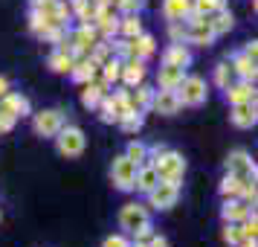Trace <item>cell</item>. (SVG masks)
<instances>
[{
    "mask_svg": "<svg viewBox=\"0 0 258 247\" xmlns=\"http://www.w3.org/2000/svg\"><path fill=\"white\" fill-rule=\"evenodd\" d=\"M148 163L154 166V172L160 175V180H171V183H180L186 177V157L174 149L163 145L160 152L148 154Z\"/></svg>",
    "mask_w": 258,
    "mask_h": 247,
    "instance_id": "6da1fadb",
    "label": "cell"
},
{
    "mask_svg": "<svg viewBox=\"0 0 258 247\" xmlns=\"http://www.w3.org/2000/svg\"><path fill=\"white\" fill-rule=\"evenodd\" d=\"M52 140H55V152H58L61 157H67V160L82 157L84 149H87V134H84V128L70 125V122H64L61 131L52 137Z\"/></svg>",
    "mask_w": 258,
    "mask_h": 247,
    "instance_id": "7a4b0ae2",
    "label": "cell"
},
{
    "mask_svg": "<svg viewBox=\"0 0 258 247\" xmlns=\"http://www.w3.org/2000/svg\"><path fill=\"white\" fill-rule=\"evenodd\" d=\"M177 99H180V105L183 108H200L206 105V99H209V84L203 76H188L180 82L177 87Z\"/></svg>",
    "mask_w": 258,
    "mask_h": 247,
    "instance_id": "3957f363",
    "label": "cell"
},
{
    "mask_svg": "<svg viewBox=\"0 0 258 247\" xmlns=\"http://www.w3.org/2000/svg\"><path fill=\"white\" fill-rule=\"evenodd\" d=\"M145 207H151L154 212H168L177 207V201H180V183H171V180H160L157 186L145 195Z\"/></svg>",
    "mask_w": 258,
    "mask_h": 247,
    "instance_id": "277c9868",
    "label": "cell"
},
{
    "mask_svg": "<svg viewBox=\"0 0 258 247\" xmlns=\"http://www.w3.org/2000/svg\"><path fill=\"white\" fill-rule=\"evenodd\" d=\"M64 122H67V117H64L61 108H44V111L32 114V131H35L38 137H44V140H52Z\"/></svg>",
    "mask_w": 258,
    "mask_h": 247,
    "instance_id": "5b68a950",
    "label": "cell"
},
{
    "mask_svg": "<svg viewBox=\"0 0 258 247\" xmlns=\"http://www.w3.org/2000/svg\"><path fill=\"white\" fill-rule=\"evenodd\" d=\"M218 41V35L212 32V26L206 18H198V15H188L186 18V44L188 47H200L206 50Z\"/></svg>",
    "mask_w": 258,
    "mask_h": 247,
    "instance_id": "8992f818",
    "label": "cell"
},
{
    "mask_svg": "<svg viewBox=\"0 0 258 247\" xmlns=\"http://www.w3.org/2000/svg\"><path fill=\"white\" fill-rule=\"evenodd\" d=\"M134 177H137V166L131 163L125 154H116L110 163V183L119 192H134Z\"/></svg>",
    "mask_w": 258,
    "mask_h": 247,
    "instance_id": "52a82bcc",
    "label": "cell"
},
{
    "mask_svg": "<svg viewBox=\"0 0 258 247\" xmlns=\"http://www.w3.org/2000/svg\"><path fill=\"white\" fill-rule=\"evenodd\" d=\"M116 221H119V230H122L125 235H131L137 227H140V224L151 221V212H148V207H145V204H140V201H131V204H125V207L119 210Z\"/></svg>",
    "mask_w": 258,
    "mask_h": 247,
    "instance_id": "ba28073f",
    "label": "cell"
},
{
    "mask_svg": "<svg viewBox=\"0 0 258 247\" xmlns=\"http://www.w3.org/2000/svg\"><path fill=\"white\" fill-rule=\"evenodd\" d=\"M223 169L238 177H252V180L258 177L255 160H252V154L246 152V149H232V152L226 154V160H223Z\"/></svg>",
    "mask_w": 258,
    "mask_h": 247,
    "instance_id": "9c48e42d",
    "label": "cell"
},
{
    "mask_svg": "<svg viewBox=\"0 0 258 247\" xmlns=\"http://www.w3.org/2000/svg\"><path fill=\"white\" fill-rule=\"evenodd\" d=\"M229 122H232V128H238V131L255 128V122H258V105H255V102L229 105Z\"/></svg>",
    "mask_w": 258,
    "mask_h": 247,
    "instance_id": "30bf717a",
    "label": "cell"
},
{
    "mask_svg": "<svg viewBox=\"0 0 258 247\" xmlns=\"http://www.w3.org/2000/svg\"><path fill=\"white\" fill-rule=\"evenodd\" d=\"M151 111L160 114V117H174V114H180L183 105H180V99H177V90H163V87H157V90H154V99H151Z\"/></svg>",
    "mask_w": 258,
    "mask_h": 247,
    "instance_id": "8fae6325",
    "label": "cell"
},
{
    "mask_svg": "<svg viewBox=\"0 0 258 247\" xmlns=\"http://www.w3.org/2000/svg\"><path fill=\"white\" fill-rule=\"evenodd\" d=\"M148 79V61L142 59H125L122 61V76H119V84L125 87H137Z\"/></svg>",
    "mask_w": 258,
    "mask_h": 247,
    "instance_id": "7c38bea8",
    "label": "cell"
},
{
    "mask_svg": "<svg viewBox=\"0 0 258 247\" xmlns=\"http://www.w3.org/2000/svg\"><path fill=\"white\" fill-rule=\"evenodd\" d=\"M223 99L229 102V105H241V102H255L258 93H255V82H241V79H235L223 87Z\"/></svg>",
    "mask_w": 258,
    "mask_h": 247,
    "instance_id": "4fadbf2b",
    "label": "cell"
},
{
    "mask_svg": "<svg viewBox=\"0 0 258 247\" xmlns=\"http://www.w3.org/2000/svg\"><path fill=\"white\" fill-rule=\"evenodd\" d=\"M255 207H249L246 201L241 198H223L221 204V221H229V224H241L246 215H252Z\"/></svg>",
    "mask_w": 258,
    "mask_h": 247,
    "instance_id": "5bb4252c",
    "label": "cell"
},
{
    "mask_svg": "<svg viewBox=\"0 0 258 247\" xmlns=\"http://www.w3.org/2000/svg\"><path fill=\"white\" fill-rule=\"evenodd\" d=\"M183 79H186V67L163 64V61H160V67H157V87H163V90H177Z\"/></svg>",
    "mask_w": 258,
    "mask_h": 247,
    "instance_id": "9a60e30c",
    "label": "cell"
},
{
    "mask_svg": "<svg viewBox=\"0 0 258 247\" xmlns=\"http://www.w3.org/2000/svg\"><path fill=\"white\" fill-rule=\"evenodd\" d=\"M229 67H232L235 79H241V82H255L258 79V64L249 56H244V53H235V56H229Z\"/></svg>",
    "mask_w": 258,
    "mask_h": 247,
    "instance_id": "2e32d148",
    "label": "cell"
},
{
    "mask_svg": "<svg viewBox=\"0 0 258 247\" xmlns=\"http://www.w3.org/2000/svg\"><path fill=\"white\" fill-rule=\"evenodd\" d=\"M67 76H70L76 84H87V82H93L96 76H99V64H96L90 56H82V59L73 61V67H70Z\"/></svg>",
    "mask_w": 258,
    "mask_h": 247,
    "instance_id": "e0dca14e",
    "label": "cell"
},
{
    "mask_svg": "<svg viewBox=\"0 0 258 247\" xmlns=\"http://www.w3.org/2000/svg\"><path fill=\"white\" fill-rule=\"evenodd\" d=\"M0 108H6V111L18 119L32 117V102H29L24 93H15V90H9L6 96H0Z\"/></svg>",
    "mask_w": 258,
    "mask_h": 247,
    "instance_id": "ac0fdd59",
    "label": "cell"
},
{
    "mask_svg": "<svg viewBox=\"0 0 258 247\" xmlns=\"http://www.w3.org/2000/svg\"><path fill=\"white\" fill-rule=\"evenodd\" d=\"M157 56V38L151 35V32H145L142 29L137 38H131V59H142L148 61Z\"/></svg>",
    "mask_w": 258,
    "mask_h": 247,
    "instance_id": "d6986e66",
    "label": "cell"
},
{
    "mask_svg": "<svg viewBox=\"0 0 258 247\" xmlns=\"http://www.w3.org/2000/svg\"><path fill=\"white\" fill-rule=\"evenodd\" d=\"M160 61L163 64H177V67H191V61H195V56H191V47L188 44H168V47L163 50V56H160Z\"/></svg>",
    "mask_w": 258,
    "mask_h": 247,
    "instance_id": "ffe728a7",
    "label": "cell"
},
{
    "mask_svg": "<svg viewBox=\"0 0 258 247\" xmlns=\"http://www.w3.org/2000/svg\"><path fill=\"white\" fill-rule=\"evenodd\" d=\"M105 93H110V87H107L102 79H93V82L82 84V105L87 108V111H96Z\"/></svg>",
    "mask_w": 258,
    "mask_h": 247,
    "instance_id": "44dd1931",
    "label": "cell"
},
{
    "mask_svg": "<svg viewBox=\"0 0 258 247\" xmlns=\"http://www.w3.org/2000/svg\"><path fill=\"white\" fill-rule=\"evenodd\" d=\"M160 183V175L154 172L151 163L145 166H137V177H134V192H140V195H148L154 186Z\"/></svg>",
    "mask_w": 258,
    "mask_h": 247,
    "instance_id": "7402d4cb",
    "label": "cell"
},
{
    "mask_svg": "<svg viewBox=\"0 0 258 247\" xmlns=\"http://www.w3.org/2000/svg\"><path fill=\"white\" fill-rule=\"evenodd\" d=\"M209 21V26H212V32L221 38V35H226V32H232V26H235V15L229 12V6H223V9H215V12L206 18Z\"/></svg>",
    "mask_w": 258,
    "mask_h": 247,
    "instance_id": "603a6c76",
    "label": "cell"
},
{
    "mask_svg": "<svg viewBox=\"0 0 258 247\" xmlns=\"http://www.w3.org/2000/svg\"><path fill=\"white\" fill-rule=\"evenodd\" d=\"M160 12H163V18L168 24L171 21H186L188 15H191V0H163Z\"/></svg>",
    "mask_w": 258,
    "mask_h": 247,
    "instance_id": "cb8c5ba5",
    "label": "cell"
},
{
    "mask_svg": "<svg viewBox=\"0 0 258 247\" xmlns=\"http://www.w3.org/2000/svg\"><path fill=\"white\" fill-rule=\"evenodd\" d=\"M73 61H76V59H73L64 47H55L47 56V67L52 73H58V76H67V73H70V67H73Z\"/></svg>",
    "mask_w": 258,
    "mask_h": 247,
    "instance_id": "d4e9b609",
    "label": "cell"
},
{
    "mask_svg": "<svg viewBox=\"0 0 258 247\" xmlns=\"http://www.w3.org/2000/svg\"><path fill=\"white\" fill-rule=\"evenodd\" d=\"M154 90L157 87H151V84H137V87H131V105L137 108V111H142V114H148L151 111V99H154Z\"/></svg>",
    "mask_w": 258,
    "mask_h": 247,
    "instance_id": "484cf974",
    "label": "cell"
},
{
    "mask_svg": "<svg viewBox=\"0 0 258 247\" xmlns=\"http://www.w3.org/2000/svg\"><path fill=\"white\" fill-rule=\"evenodd\" d=\"M119 76H122V59L110 56V59L99 67V76H96V79H102L107 87H113V84H119Z\"/></svg>",
    "mask_w": 258,
    "mask_h": 247,
    "instance_id": "4316f807",
    "label": "cell"
},
{
    "mask_svg": "<svg viewBox=\"0 0 258 247\" xmlns=\"http://www.w3.org/2000/svg\"><path fill=\"white\" fill-rule=\"evenodd\" d=\"M244 180L246 177H238V175H226L221 177V183H218V192H221V198H238L241 195V189H244Z\"/></svg>",
    "mask_w": 258,
    "mask_h": 247,
    "instance_id": "83f0119b",
    "label": "cell"
},
{
    "mask_svg": "<svg viewBox=\"0 0 258 247\" xmlns=\"http://www.w3.org/2000/svg\"><path fill=\"white\" fill-rule=\"evenodd\" d=\"M142 32L140 15H119V38H137Z\"/></svg>",
    "mask_w": 258,
    "mask_h": 247,
    "instance_id": "f1b7e54d",
    "label": "cell"
},
{
    "mask_svg": "<svg viewBox=\"0 0 258 247\" xmlns=\"http://www.w3.org/2000/svg\"><path fill=\"white\" fill-rule=\"evenodd\" d=\"M125 157H128L134 166H145V163H148V142L131 140L128 145H125Z\"/></svg>",
    "mask_w": 258,
    "mask_h": 247,
    "instance_id": "f546056e",
    "label": "cell"
},
{
    "mask_svg": "<svg viewBox=\"0 0 258 247\" xmlns=\"http://www.w3.org/2000/svg\"><path fill=\"white\" fill-rule=\"evenodd\" d=\"M229 82H235V73H232V67H229V61L215 64V70H212V84H215L218 90H223Z\"/></svg>",
    "mask_w": 258,
    "mask_h": 247,
    "instance_id": "4dcf8cb0",
    "label": "cell"
},
{
    "mask_svg": "<svg viewBox=\"0 0 258 247\" xmlns=\"http://www.w3.org/2000/svg\"><path fill=\"white\" fill-rule=\"evenodd\" d=\"M223 6H226V0H191V15L209 18L215 9H223Z\"/></svg>",
    "mask_w": 258,
    "mask_h": 247,
    "instance_id": "1f68e13d",
    "label": "cell"
},
{
    "mask_svg": "<svg viewBox=\"0 0 258 247\" xmlns=\"http://www.w3.org/2000/svg\"><path fill=\"white\" fill-rule=\"evenodd\" d=\"M64 38H67V26L64 24H49L47 29L38 35V41H44V44H55V47H58Z\"/></svg>",
    "mask_w": 258,
    "mask_h": 247,
    "instance_id": "d6a6232c",
    "label": "cell"
},
{
    "mask_svg": "<svg viewBox=\"0 0 258 247\" xmlns=\"http://www.w3.org/2000/svg\"><path fill=\"white\" fill-rule=\"evenodd\" d=\"M221 238H223V244L238 247L241 241H244V233H241V224H229V221H223V227H221Z\"/></svg>",
    "mask_w": 258,
    "mask_h": 247,
    "instance_id": "836d02e7",
    "label": "cell"
},
{
    "mask_svg": "<svg viewBox=\"0 0 258 247\" xmlns=\"http://www.w3.org/2000/svg\"><path fill=\"white\" fill-rule=\"evenodd\" d=\"M99 119L105 122V125H116V108H113V99H110V93L102 96V102H99Z\"/></svg>",
    "mask_w": 258,
    "mask_h": 247,
    "instance_id": "e575fe53",
    "label": "cell"
},
{
    "mask_svg": "<svg viewBox=\"0 0 258 247\" xmlns=\"http://www.w3.org/2000/svg\"><path fill=\"white\" fill-rule=\"evenodd\" d=\"M116 125H119V128H122V131H125V134H137V131H140L142 125H145V114H142V111H134L131 117L119 119Z\"/></svg>",
    "mask_w": 258,
    "mask_h": 247,
    "instance_id": "d590c367",
    "label": "cell"
},
{
    "mask_svg": "<svg viewBox=\"0 0 258 247\" xmlns=\"http://www.w3.org/2000/svg\"><path fill=\"white\" fill-rule=\"evenodd\" d=\"M49 24H52V21H47V18L38 12V9H29V24H26V26H29V32H32L35 38L41 35V32H44Z\"/></svg>",
    "mask_w": 258,
    "mask_h": 247,
    "instance_id": "8d00e7d4",
    "label": "cell"
},
{
    "mask_svg": "<svg viewBox=\"0 0 258 247\" xmlns=\"http://www.w3.org/2000/svg\"><path fill=\"white\" fill-rule=\"evenodd\" d=\"M96 29H99V38H116L119 35V15L107 18V21H99Z\"/></svg>",
    "mask_w": 258,
    "mask_h": 247,
    "instance_id": "74e56055",
    "label": "cell"
},
{
    "mask_svg": "<svg viewBox=\"0 0 258 247\" xmlns=\"http://www.w3.org/2000/svg\"><path fill=\"white\" fill-rule=\"evenodd\" d=\"M168 41L171 44H186V21H171L168 24Z\"/></svg>",
    "mask_w": 258,
    "mask_h": 247,
    "instance_id": "f35d334b",
    "label": "cell"
},
{
    "mask_svg": "<svg viewBox=\"0 0 258 247\" xmlns=\"http://www.w3.org/2000/svg\"><path fill=\"white\" fill-rule=\"evenodd\" d=\"M241 233H244V241L246 238H258V215H246L244 221H241Z\"/></svg>",
    "mask_w": 258,
    "mask_h": 247,
    "instance_id": "ab89813d",
    "label": "cell"
},
{
    "mask_svg": "<svg viewBox=\"0 0 258 247\" xmlns=\"http://www.w3.org/2000/svg\"><path fill=\"white\" fill-rule=\"evenodd\" d=\"M142 9H145V0H122L116 6L119 15H140Z\"/></svg>",
    "mask_w": 258,
    "mask_h": 247,
    "instance_id": "60d3db41",
    "label": "cell"
},
{
    "mask_svg": "<svg viewBox=\"0 0 258 247\" xmlns=\"http://www.w3.org/2000/svg\"><path fill=\"white\" fill-rule=\"evenodd\" d=\"M154 235V221H145V224H140L134 233H131V241H148Z\"/></svg>",
    "mask_w": 258,
    "mask_h": 247,
    "instance_id": "b9f144b4",
    "label": "cell"
},
{
    "mask_svg": "<svg viewBox=\"0 0 258 247\" xmlns=\"http://www.w3.org/2000/svg\"><path fill=\"white\" fill-rule=\"evenodd\" d=\"M102 247H131V235L113 233V235H107L105 241H102Z\"/></svg>",
    "mask_w": 258,
    "mask_h": 247,
    "instance_id": "7bdbcfd3",
    "label": "cell"
},
{
    "mask_svg": "<svg viewBox=\"0 0 258 247\" xmlns=\"http://www.w3.org/2000/svg\"><path fill=\"white\" fill-rule=\"evenodd\" d=\"M15 125H18V117H12L6 108H0V134H9Z\"/></svg>",
    "mask_w": 258,
    "mask_h": 247,
    "instance_id": "ee69618b",
    "label": "cell"
},
{
    "mask_svg": "<svg viewBox=\"0 0 258 247\" xmlns=\"http://www.w3.org/2000/svg\"><path fill=\"white\" fill-rule=\"evenodd\" d=\"M145 244H148V247H171V244H168V238H165V235H160L157 230H154V235L145 241Z\"/></svg>",
    "mask_w": 258,
    "mask_h": 247,
    "instance_id": "f6af8a7d",
    "label": "cell"
},
{
    "mask_svg": "<svg viewBox=\"0 0 258 247\" xmlns=\"http://www.w3.org/2000/svg\"><path fill=\"white\" fill-rule=\"evenodd\" d=\"M241 53H244V56H249L252 61H258V41H246Z\"/></svg>",
    "mask_w": 258,
    "mask_h": 247,
    "instance_id": "bcb514c9",
    "label": "cell"
},
{
    "mask_svg": "<svg viewBox=\"0 0 258 247\" xmlns=\"http://www.w3.org/2000/svg\"><path fill=\"white\" fill-rule=\"evenodd\" d=\"M9 90H12V82H9V79H6V76L0 73V96H6Z\"/></svg>",
    "mask_w": 258,
    "mask_h": 247,
    "instance_id": "7dc6e473",
    "label": "cell"
},
{
    "mask_svg": "<svg viewBox=\"0 0 258 247\" xmlns=\"http://www.w3.org/2000/svg\"><path fill=\"white\" fill-rule=\"evenodd\" d=\"M238 247H258V241H255V238H246V241H241Z\"/></svg>",
    "mask_w": 258,
    "mask_h": 247,
    "instance_id": "c3c4849f",
    "label": "cell"
},
{
    "mask_svg": "<svg viewBox=\"0 0 258 247\" xmlns=\"http://www.w3.org/2000/svg\"><path fill=\"white\" fill-rule=\"evenodd\" d=\"M131 247H148L145 241H131Z\"/></svg>",
    "mask_w": 258,
    "mask_h": 247,
    "instance_id": "681fc988",
    "label": "cell"
},
{
    "mask_svg": "<svg viewBox=\"0 0 258 247\" xmlns=\"http://www.w3.org/2000/svg\"><path fill=\"white\" fill-rule=\"evenodd\" d=\"M107 3H110V6H119V3H122V0H107Z\"/></svg>",
    "mask_w": 258,
    "mask_h": 247,
    "instance_id": "f907efd6",
    "label": "cell"
}]
</instances>
